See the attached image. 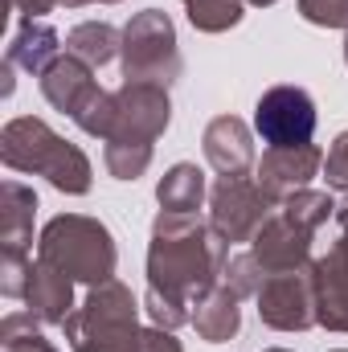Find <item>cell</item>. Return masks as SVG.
I'll list each match as a JSON object with an SVG mask.
<instances>
[{
  "instance_id": "obj_12",
  "label": "cell",
  "mask_w": 348,
  "mask_h": 352,
  "mask_svg": "<svg viewBox=\"0 0 348 352\" xmlns=\"http://www.w3.org/2000/svg\"><path fill=\"white\" fill-rule=\"evenodd\" d=\"M312 287H316V324L348 332V234L312 263Z\"/></svg>"
},
{
  "instance_id": "obj_25",
  "label": "cell",
  "mask_w": 348,
  "mask_h": 352,
  "mask_svg": "<svg viewBox=\"0 0 348 352\" xmlns=\"http://www.w3.org/2000/svg\"><path fill=\"white\" fill-rule=\"evenodd\" d=\"M21 4V12H29V16H37V12H50L54 4H66V0H17Z\"/></svg>"
},
{
  "instance_id": "obj_21",
  "label": "cell",
  "mask_w": 348,
  "mask_h": 352,
  "mask_svg": "<svg viewBox=\"0 0 348 352\" xmlns=\"http://www.w3.org/2000/svg\"><path fill=\"white\" fill-rule=\"evenodd\" d=\"M221 283L242 299V295H259V287L266 283V270H262V263L254 258V254H234L230 263H226V270H221Z\"/></svg>"
},
{
  "instance_id": "obj_4",
  "label": "cell",
  "mask_w": 348,
  "mask_h": 352,
  "mask_svg": "<svg viewBox=\"0 0 348 352\" xmlns=\"http://www.w3.org/2000/svg\"><path fill=\"white\" fill-rule=\"evenodd\" d=\"M140 307L131 299V291L119 278L94 283L87 303L78 311L66 316V336L74 352H135L140 344Z\"/></svg>"
},
{
  "instance_id": "obj_30",
  "label": "cell",
  "mask_w": 348,
  "mask_h": 352,
  "mask_svg": "<svg viewBox=\"0 0 348 352\" xmlns=\"http://www.w3.org/2000/svg\"><path fill=\"white\" fill-rule=\"evenodd\" d=\"M340 352H348V349H340Z\"/></svg>"
},
{
  "instance_id": "obj_1",
  "label": "cell",
  "mask_w": 348,
  "mask_h": 352,
  "mask_svg": "<svg viewBox=\"0 0 348 352\" xmlns=\"http://www.w3.org/2000/svg\"><path fill=\"white\" fill-rule=\"evenodd\" d=\"M230 242L197 221V213H160L148 246V316L160 328H180L221 278Z\"/></svg>"
},
{
  "instance_id": "obj_22",
  "label": "cell",
  "mask_w": 348,
  "mask_h": 352,
  "mask_svg": "<svg viewBox=\"0 0 348 352\" xmlns=\"http://www.w3.org/2000/svg\"><path fill=\"white\" fill-rule=\"evenodd\" d=\"M303 21L324 29H348V0H299Z\"/></svg>"
},
{
  "instance_id": "obj_5",
  "label": "cell",
  "mask_w": 348,
  "mask_h": 352,
  "mask_svg": "<svg viewBox=\"0 0 348 352\" xmlns=\"http://www.w3.org/2000/svg\"><path fill=\"white\" fill-rule=\"evenodd\" d=\"M37 258L58 266L62 274H70L78 283H107L115 274L119 250L102 221L83 217V213H62L41 230Z\"/></svg>"
},
{
  "instance_id": "obj_8",
  "label": "cell",
  "mask_w": 348,
  "mask_h": 352,
  "mask_svg": "<svg viewBox=\"0 0 348 352\" xmlns=\"http://www.w3.org/2000/svg\"><path fill=\"white\" fill-rule=\"evenodd\" d=\"M254 131L270 148H303L316 135V102L303 87H270L254 107Z\"/></svg>"
},
{
  "instance_id": "obj_29",
  "label": "cell",
  "mask_w": 348,
  "mask_h": 352,
  "mask_svg": "<svg viewBox=\"0 0 348 352\" xmlns=\"http://www.w3.org/2000/svg\"><path fill=\"white\" fill-rule=\"evenodd\" d=\"M345 62H348V41H345Z\"/></svg>"
},
{
  "instance_id": "obj_3",
  "label": "cell",
  "mask_w": 348,
  "mask_h": 352,
  "mask_svg": "<svg viewBox=\"0 0 348 352\" xmlns=\"http://www.w3.org/2000/svg\"><path fill=\"white\" fill-rule=\"evenodd\" d=\"M0 152H4V164L8 168L45 176L62 192H74L78 197V192L90 188V160L74 144H66L62 135H54L41 119H12L4 127Z\"/></svg>"
},
{
  "instance_id": "obj_11",
  "label": "cell",
  "mask_w": 348,
  "mask_h": 352,
  "mask_svg": "<svg viewBox=\"0 0 348 352\" xmlns=\"http://www.w3.org/2000/svg\"><path fill=\"white\" fill-rule=\"evenodd\" d=\"M324 168V152L316 144L303 148H266V156L259 160V184L262 192L283 205L287 197H295L299 188L312 184V176Z\"/></svg>"
},
{
  "instance_id": "obj_23",
  "label": "cell",
  "mask_w": 348,
  "mask_h": 352,
  "mask_svg": "<svg viewBox=\"0 0 348 352\" xmlns=\"http://www.w3.org/2000/svg\"><path fill=\"white\" fill-rule=\"evenodd\" d=\"M324 176H328V184H332L336 192H345L348 197V131L336 135L332 152L324 156Z\"/></svg>"
},
{
  "instance_id": "obj_6",
  "label": "cell",
  "mask_w": 348,
  "mask_h": 352,
  "mask_svg": "<svg viewBox=\"0 0 348 352\" xmlns=\"http://www.w3.org/2000/svg\"><path fill=\"white\" fill-rule=\"evenodd\" d=\"M123 74L127 82H156L164 90L180 78L176 29L160 8H144L123 29Z\"/></svg>"
},
{
  "instance_id": "obj_9",
  "label": "cell",
  "mask_w": 348,
  "mask_h": 352,
  "mask_svg": "<svg viewBox=\"0 0 348 352\" xmlns=\"http://www.w3.org/2000/svg\"><path fill=\"white\" fill-rule=\"evenodd\" d=\"M259 316H262V324H270L279 332H303V328H312L316 324L312 266L266 274V283L259 287Z\"/></svg>"
},
{
  "instance_id": "obj_26",
  "label": "cell",
  "mask_w": 348,
  "mask_h": 352,
  "mask_svg": "<svg viewBox=\"0 0 348 352\" xmlns=\"http://www.w3.org/2000/svg\"><path fill=\"white\" fill-rule=\"evenodd\" d=\"M70 8H78V4H94V0H66ZM98 4H119V0H98Z\"/></svg>"
},
{
  "instance_id": "obj_2",
  "label": "cell",
  "mask_w": 348,
  "mask_h": 352,
  "mask_svg": "<svg viewBox=\"0 0 348 352\" xmlns=\"http://www.w3.org/2000/svg\"><path fill=\"white\" fill-rule=\"evenodd\" d=\"M168 90L156 82H123L115 90V127L107 140V168L119 180H135L152 164V140L168 127Z\"/></svg>"
},
{
  "instance_id": "obj_10",
  "label": "cell",
  "mask_w": 348,
  "mask_h": 352,
  "mask_svg": "<svg viewBox=\"0 0 348 352\" xmlns=\"http://www.w3.org/2000/svg\"><path fill=\"white\" fill-rule=\"evenodd\" d=\"M312 234H316V230H307V226H299L295 217H287L283 209H274V213L262 221V230L254 234L250 254L262 263L266 274L299 270V266H307V254H312Z\"/></svg>"
},
{
  "instance_id": "obj_24",
  "label": "cell",
  "mask_w": 348,
  "mask_h": 352,
  "mask_svg": "<svg viewBox=\"0 0 348 352\" xmlns=\"http://www.w3.org/2000/svg\"><path fill=\"white\" fill-rule=\"evenodd\" d=\"M135 352H184L180 349V340L173 336V328H144L140 332V344H135Z\"/></svg>"
},
{
  "instance_id": "obj_15",
  "label": "cell",
  "mask_w": 348,
  "mask_h": 352,
  "mask_svg": "<svg viewBox=\"0 0 348 352\" xmlns=\"http://www.w3.org/2000/svg\"><path fill=\"white\" fill-rule=\"evenodd\" d=\"M193 328H197V336L201 340H209V344H221V340H230V336H238V328H242V311H238V295L226 287V283H217L197 307H193V320H188Z\"/></svg>"
},
{
  "instance_id": "obj_27",
  "label": "cell",
  "mask_w": 348,
  "mask_h": 352,
  "mask_svg": "<svg viewBox=\"0 0 348 352\" xmlns=\"http://www.w3.org/2000/svg\"><path fill=\"white\" fill-rule=\"evenodd\" d=\"M246 4H274V0H246Z\"/></svg>"
},
{
  "instance_id": "obj_18",
  "label": "cell",
  "mask_w": 348,
  "mask_h": 352,
  "mask_svg": "<svg viewBox=\"0 0 348 352\" xmlns=\"http://www.w3.org/2000/svg\"><path fill=\"white\" fill-rule=\"evenodd\" d=\"M205 197V173L197 164H173L156 184V201L164 213H197Z\"/></svg>"
},
{
  "instance_id": "obj_13",
  "label": "cell",
  "mask_w": 348,
  "mask_h": 352,
  "mask_svg": "<svg viewBox=\"0 0 348 352\" xmlns=\"http://www.w3.org/2000/svg\"><path fill=\"white\" fill-rule=\"evenodd\" d=\"M205 160L213 164L217 176H250L254 168V144H250V127L234 115H217L205 127Z\"/></svg>"
},
{
  "instance_id": "obj_16",
  "label": "cell",
  "mask_w": 348,
  "mask_h": 352,
  "mask_svg": "<svg viewBox=\"0 0 348 352\" xmlns=\"http://www.w3.org/2000/svg\"><path fill=\"white\" fill-rule=\"evenodd\" d=\"M54 62H58V33L41 21H25L21 33L12 37L8 66H25L29 74H45Z\"/></svg>"
},
{
  "instance_id": "obj_17",
  "label": "cell",
  "mask_w": 348,
  "mask_h": 352,
  "mask_svg": "<svg viewBox=\"0 0 348 352\" xmlns=\"http://www.w3.org/2000/svg\"><path fill=\"white\" fill-rule=\"evenodd\" d=\"M33 209H37L33 188L8 180L4 184V213H0L4 250H29V242H33Z\"/></svg>"
},
{
  "instance_id": "obj_19",
  "label": "cell",
  "mask_w": 348,
  "mask_h": 352,
  "mask_svg": "<svg viewBox=\"0 0 348 352\" xmlns=\"http://www.w3.org/2000/svg\"><path fill=\"white\" fill-rule=\"evenodd\" d=\"M119 29L107 25V21H87V25H74L70 37H66V54L83 58L87 66H107L115 54H119Z\"/></svg>"
},
{
  "instance_id": "obj_20",
  "label": "cell",
  "mask_w": 348,
  "mask_h": 352,
  "mask_svg": "<svg viewBox=\"0 0 348 352\" xmlns=\"http://www.w3.org/2000/svg\"><path fill=\"white\" fill-rule=\"evenodd\" d=\"M184 8H188V21L201 33H226L242 21L246 0H184Z\"/></svg>"
},
{
  "instance_id": "obj_7",
  "label": "cell",
  "mask_w": 348,
  "mask_h": 352,
  "mask_svg": "<svg viewBox=\"0 0 348 352\" xmlns=\"http://www.w3.org/2000/svg\"><path fill=\"white\" fill-rule=\"evenodd\" d=\"M279 205L262 192L259 180L250 176H221L213 184L209 197V226L226 238V242H254L262 221L274 213Z\"/></svg>"
},
{
  "instance_id": "obj_28",
  "label": "cell",
  "mask_w": 348,
  "mask_h": 352,
  "mask_svg": "<svg viewBox=\"0 0 348 352\" xmlns=\"http://www.w3.org/2000/svg\"><path fill=\"white\" fill-rule=\"evenodd\" d=\"M266 352H287V349H266Z\"/></svg>"
},
{
  "instance_id": "obj_14",
  "label": "cell",
  "mask_w": 348,
  "mask_h": 352,
  "mask_svg": "<svg viewBox=\"0 0 348 352\" xmlns=\"http://www.w3.org/2000/svg\"><path fill=\"white\" fill-rule=\"evenodd\" d=\"M25 303H29V316L33 320H41V324H66V316L74 307V278L62 274L58 266L37 258L33 263V274H29Z\"/></svg>"
}]
</instances>
